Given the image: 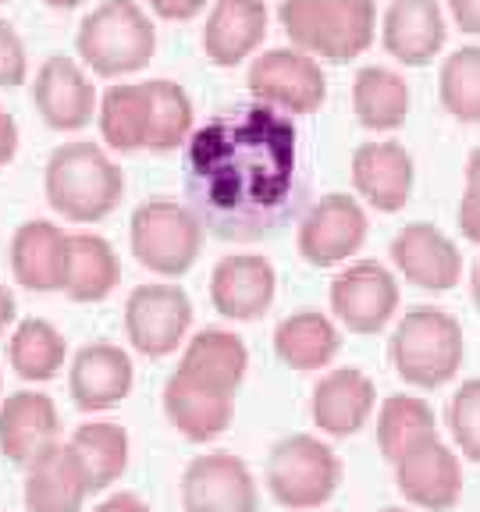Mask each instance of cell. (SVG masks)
<instances>
[{
  "mask_svg": "<svg viewBox=\"0 0 480 512\" xmlns=\"http://www.w3.org/2000/svg\"><path fill=\"white\" fill-rule=\"evenodd\" d=\"M249 89H253L256 104H267L281 114H310L324 104L328 79L310 54L278 47L253 61Z\"/></svg>",
  "mask_w": 480,
  "mask_h": 512,
  "instance_id": "cell-8",
  "label": "cell"
},
{
  "mask_svg": "<svg viewBox=\"0 0 480 512\" xmlns=\"http://www.w3.org/2000/svg\"><path fill=\"white\" fill-rule=\"evenodd\" d=\"M381 512H402V509H381Z\"/></svg>",
  "mask_w": 480,
  "mask_h": 512,
  "instance_id": "cell-47",
  "label": "cell"
},
{
  "mask_svg": "<svg viewBox=\"0 0 480 512\" xmlns=\"http://www.w3.org/2000/svg\"><path fill=\"white\" fill-rule=\"evenodd\" d=\"M296 125L267 104L214 114L185 146V196L221 239H260L296 207Z\"/></svg>",
  "mask_w": 480,
  "mask_h": 512,
  "instance_id": "cell-1",
  "label": "cell"
},
{
  "mask_svg": "<svg viewBox=\"0 0 480 512\" xmlns=\"http://www.w3.org/2000/svg\"><path fill=\"white\" fill-rule=\"evenodd\" d=\"M267 32L264 0H217L203 29V50L217 68L246 61Z\"/></svg>",
  "mask_w": 480,
  "mask_h": 512,
  "instance_id": "cell-24",
  "label": "cell"
},
{
  "mask_svg": "<svg viewBox=\"0 0 480 512\" xmlns=\"http://www.w3.org/2000/svg\"><path fill=\"white\" fill-rule=\"evenodd\" d=\"M274 267L264 256L239 253L224 256L210 274V299L214 310L228 320H256L264 317L274 303Z\"/></svg>",
  "mask_w": 480,
  "mask_h": 512,
  "instance_id": "cell-17",
  "label": "cell"
},
{
  "mask_svg": "<svg viewBox=\"0 0 480 512\" xmlns=\"http://www.w3.org/2000/svg\"><path fill=\"white\" fill-rule=\"evenodd\" d=\"M367 242V214L345 192H328L299 228V253L313 267H335Z\"/></svg>",
  "mask_w": 480,
  "mask_h": 512,
  "instance_id": "cell-11",
  "label": "cell"
},
{
  "mask_svg": "<svg viewBox=\"0 0 480 512\" xmlns=\"http://www.w3.org/2000/svg\"><path fill=\"white\" fill-rule=\"evenodd\" d=\"M146 4H150L153 15L168 18V22H189V18L200 15L207 0H146Z\"/></svg>",
  "mask_w": 480,
  "mask_h": 512,
  "instance_id": "cell-39",
  "label": "cell"
},
{
  "mask_svg": "<svg viewBox=\"0 0 480 512\" xmlns=\"http://www.w3.org/2000/svg\"><path fill=\"white\" fill-rule=\"evenodd\" d=\"M0 384H4V377H0Z\"/></svg>",
  "mask_w": 480,
  "mask_h": 512,
  "instance_id": "cell-48",
  "label": "cell"
},
{
  "mask_svg": "<svg viewBox=\"0 0 480 512\" xmlns=\"http://www.w3.org/2000/svg\"><path fill=\"white\" fill-rule=\"evenodd\" d=\"M256 480L232 452L192 459L182 477L185 512H256Z\"/></svg>",
  "mask_w": 480,
  "mask_h": 512,
  "instance_id": "cell-12",
  "label": "cell"
},
{
  "mask_svg": "<svg viewBox=\"0 0 480 512\" xmlns=\"http://www.w3.org/2000/svg\"><path fill=\"white\" fill-rule=\"evenodd\" d=\"M89 495L86 473L75 463L72 448L54 445L36 463L25 466V509L29 512H82Z\"/></svg>",
  "mask_w": 480,
  "mask_h": 512,
  "instance_id": "cell-23",
  "label": "cell"
},
{
  "mask_svg": "<svg viewBox=\"0 0 480 512\" xmlns=\"http://www.w3.org/2000/svg\"><path fill=\"white\" fill-rule=\"evenodd\" d=\"M473 303H477V310H480V264L473 267Z\"/></svg>",
  "mask_w": 480,
  "mask_h": 512,
  "instance_id": "cell-46",
  "label": "cell"
},
{
  "mask_svg": "<svg viewBox=\"0 0 480 512\" xmlns=\"http://www.w3.org/2000/svg\"><path fill=\"white\" fill-rule=\"evenodd\" d=\"M448 424L456 434V445L463 456L480 463V381H466L448 406Z\"/></svg>",
  "mask_w": 480,
  "mask_h": 512,
  "instance_id": "cell-36",
  "label": "cell"
},
{
  "mask_svg": "<svg viewBox=\"0 0 480 512\" xmlns=\"http://www.w3.org/2000/svg\"><path fill=\"white\" fill-rule=\"evenodd\" d=\"M384 47L409 68L427 64L445 47V18L438 0H395L384 15Z\"/></svg>",
  "mask_w": 480,
  "mask_h": 512,
  "instance_id": "cell-25",
  "label": "cell"
},
{
  "mask_svg": "<svg viewBox=\"0 0 480 512\" xmlns=\"http://www.w3.org/2000/svg\"><path fill=\"white\" fill-rule=\"evenodd\" d=\"M143 86H146V100H150V136H146V146L164 153L189 143L192 136L189 93L171 79H150Z\"/></svg>",
  "mask_w": 480,
  "mask_h": 512,
  "instance_id": "cell-33",
  "label": "cell"
},
{
  "mask_svg": "<svg viewBox=\"0 0 480 512\" xmlns=\"http://www.w3.org/2000/svg\"><path fill=\"white\" fill-rule=\"evenodd\" d=\"M0 4H4V0H0Z\"/></svg>",
  "mask_w": 480,
  "mask_h": 512,
  "instance_id": "cell-49",
  "label": "cell"
},
{
  "mask_svg": "<svg viewBox=\"0 0 480 512\" xmlns=\"http://www.w3.org/2000/svg\"><path fill=\"white\" fill-rule=\"evenodd\" d=\"M164 413L189 441H210L232 424L235 392H224L214 384H203L189 374H178L164 388Z\"/></svg>",
  "mask_w": 480,
  "mask_h": 512,
  "instance_id": "cell-18",
  "label": "cell"
},
{
  "mask_svg": "<svg viewBox=\"0 0 480 512\" xmlns=\"http://www.w3.org/2000/svg\"><path fill=\"white\" fill-rule=\"evenodd\" d=\"M441 104L452 118L480 121V47H463L441 64Z\"/></svg>",
  "mask_w": 480,
  "mask_h": 512,
  "instance_id": "cell-35",
  "label": "cell"
},
{
  "mask_svg": "<svg viewBox=\"0 0 480 512\" xmlns=\"http://www.w3.org/2000/svg\"><path fill=\"white\" fill-rule=\"evenodd\" d=\"M459 228L470 242H480V182H466L463 203H459Z\"/></svg>",
  "mask_w": 480,
  "mask_h": 512,
  "instance_id": "cell-38",
  "label": "cell"
},
{
  "mask_svg": "<svg viewBox=\"0 0 480 512\" xmlns=\"http://www.w3.org/2000/svg\"><path fill=\"white\" fill-rule=\"evenodd\" d=\"M466 182H480V146L466 160Z\"/></svg>",
  "mask_w": 480,
  "mask_h": 512,
  "instance_id": "cell-44",
  "label": "cell"
},
{
  "mask_svg": "<svg viewBox=\"0 0 480 512\" xmlns=\"http://www.w3.org/2000/svg\"><path fill=\"white\" fill-rule=\"evenodd\" d=\"M281 25L303 54L345 64L374 43V0H285Z\"/></svg>",
  "mask_w": 480,
  "mask_h": 512,
  "instance_id": "cell-3",
  "label": "cell"
},
{
  "mask_svg": "<svg viewBox=\"0 0 480 512\" xmlns=\"http://www.w3.org/2000/svg\"><path fill=\"white\" fill-rule=\"evenodd\" d=\"M68 232L54 221H25L11 239V274L29 292H57L64 281Z\"/></svg>",
  "mask_w": 480,
  "mask_h": 512,
  "instance_id": "cell-22",
  "label": "cell"
},
{
  "mask_svg": "<svg viewBox=\"0 0 480 512\" xmlns=\"http://www.w3.org/2000/svg\"><path fill=\"white\" fill-rule=\"evenodd\" d=\"M32 100L54 132H79L96 118V86L75 57H47L32 82Z\"/></svg>",
  "mask_w": 480,
  "mask_h": 512,
  "instance_id": "cell-13",
  "label": "cell"
},
{
  "mask_svg": "<svg viewBox=\"0 0 480 512\" xmlns=\"http://www.w3.org/2000/svg\"><path fill=\"white\" fill-rule=\"evenodd\" d=\"M424 438H438L434 413L427 409V402L413 399V395H392L384 402L381 416H377V445H381V456L388 463H395L409 445Z\"/></svg>",
  "mask_w": 480,
  "mask_h": 512,
  "instance_id": "cell-34",
  "label": "cell"
},
{
  "mask_svg": "<svg viewBox=\"0 0 480 512\" xmlns=\"http://www.w3.org/2000/svg\"><path fill=\"white\" fill-rule=\"evenodd\" d=\"M64 445L72 448L75 463L86 473L89 495L111 488L114 480H121V473L128 470V434L118 424L96 420V424L79 427Z\"/></svg>",
  "mask_w": 480,
  "mask_h": 512,
  "instance_id": "cell-29",
  "label": "cell"
},
{
  "mask_svg": "<svg viewBox=\"0 0 480 512\" xmlns=\"http://www.w3.org/2000/svg\"><path fill=\"white\" fill-rule=\"evenodd\" d=\"M61 445V413L47 392H15L0 402V452L8 463L29 466Z\"/></svg>",
  "mask_w": 480,
  "mask_h": 512,
  "instance_id": "cell-14",
  "label": "cell"
},
{
  "mask_svg": "<svg viewBox=\"0 0 480 512\" xmlns=\"http://www.w3.org/2000/svg\"><path fill=\"white\" fill-rule=\"evenodd\" d=\"M68 360V342L50 320L29 317L11 331L8 342V363L22 381H50Z\"/></svg>",
  "mask_w": 480,
  "mask_h": 512,
  "instance_id": "cell-32",
  "label": "cell"
},
{
  "mask_svg": "<svg viewBox=\"0 0 480 512\" xmlns=\"http://www.w3.org/2000/svg\"><path fill=\"white\" fill-rule=\"evenodd\" d=\"M352 111L370 132H392L406 121L409 111V89L392 68L370 64L352 82Z\"/></svg>",
  "mask_w": 480,
  "mask_h": 512,
  "instance_id": "cell-30",
  "label": "cell"
},
{
  "mask_svg": "<svg viewBox=\"0 0 480 512\" xmlns=\"http://www.w3.org/2000/svg\"><path fill=\"white\" fill-rule=\"evenodd\" d=\"M43 4H50V8H61V11H72V8H79V4H86V0H43Z\"/></svg>",
  "mask_w": 480,
  "mask_h": 512,
  "instance_id": "cell-45",
  "label": "cell"
},
{
  "mask_svg": "<svg viewBox=\"0 0 480 512\" xmlns=\"http://www.w3.org/2000/svg\"><path fill=\"white\" fill-rule=\"evenodd\" d=\"M452 18L463 32H480V0H448Z\"/></svg>",
  "mask_w": 480,
  "mask_h": 512,
  "instance_id": "cell-41",
  "label": "cell"
},
{
  "mask_svg": "<svg viewBox=\"0 0 480 512\" xmlns=\"http://www.w3.org/2000/svg\"><path fill=\"white\" fill-rule=\"evenodd\" d=\"M249 367V352L246 342L232 331H200L192 338L189 349H185L182 363H178V374H189L203 384H214L224 392H235L246 377Z\"/></svg>",
  "mask_w": 480,
  "mask_h": 512,
  "instance_id": "cell-28",
  "label": "cell"
},
{
  "mask_svg": "<svg viewBox=\"0 0 480 512\" xmlns=\"http://www.w3.org/2000/svg\"><path fill=\"white\" fill-rule=\"evenodd\" d=\"M338 335L335 320L317 310H299L288 320H281L274 331V352L278 360L292 370H320L338 356Z\"/></svg>",
  "mask_w": 480,
  "mask_h": 512,
  "instance_id": "cell-27",
  "label": "cell"
},
{
  "mask_svg": "<svg viewBox=\"0 0 480 512\" xmlns=\"http://www.w3.org/2000/svg\"><path fill=\"white\" fill-rule=\"evenodd\" d=\"M93 512H150V505L139 495H132V491H118V495L104 498Z\"/></svg>",
  "mask_w": 480,
  "mask_h": 512,
  "instance_id": "cell-42",
  "label": "cell"
},
{
  "mask_svg": "<svg viewBox=\"0 0 480 512\" xmlns=\"http://www.w3.org/2000/svg\"><path fill=\"white\" fill-rule=\"evenodd\" d=\"M392 363L416 388H441L463 363V328L438 306H413L392 338Z\"/></svg>",
  "mask_w": 480,
  "mask_h": 512,
  "instance_id": "cell-5",
  "label": "cell"
},
{
  "mask_svg": "<svg viewBox=\"0 0 480 512\" xmlns=\"http://www.w3.org/2000/svg\"><path fill=\"white\" fill-rule=\"evenodd\" d=\"M132 356L121 345L93 342L72 356L68 367V392L82 413H104L118 402L128 399L132 392Z\"/></svg>",
  "mask_w": 480,
  "mask_h": 512,
  "instance_id": "cell-15",
  "label": "cell"
},
{
  "mask_svg": "<svg viewBox=\"0 0 480 512\" xmlns=\"http://www.w3.org/2000/svg\"><path fill=\"white\" fill-rule=\"evenodd\" d=\"M18 153V125L4 107H0V168H8Z\"/></svg>",
  "mask_w": 480,
  "mask_h": 512,
  "instance_id": "cell-40",
  "label": "cell"
},
{
  "mask_svg": "<svg viewBox=\"0 0 480 512\" xmlns=\"http://www.w3.org/2000/svg\"><path fill=\"white\" fill-rule=\"evenodd\" d=\"M75 50L89 72L118 79L150 64L157 50V29L136 0H100L82 18Z\"/></svg>",
  "mask_w": 480,
  "mask_h": 512,
  "instance_id": "cell-4",
  "label": "cell"
},
{
  "mask_svg": "<svg viewBox=\"0 0 480 512\" xmlns=\"http://www.w3.org/2000/svg\"><path fill=\"white\" fill-rule=\"evenodd\" d=\"M395 477H399V488L409 502L431 512L452 509L459 502V491H463V470L438 438L409 445L395 459Z\"/></svg>",
  "mask_w": 480,
  "mask_h": 512,
  "instance_id": "cell-16",
  "label": "cell"
},
{
  "mask_svg": "<svg viewBox=\"0 0 480 512\" xmlns=\"http://www.w3.org/2000/svg\"><path fill=\"white\" fill-rule=\"evenodd\" d=\"M342 484V463L313 434H292L278 441L267 459V488L285 509H320Z\"/></svg>",
  "mask_w": 480,
  "mask_h": 512,
  "instance_id": "cell-7",
  "label": "cell"
},
{
  "mask_svg": "<svg viewBox=\"0 0 480 512\" xmlns=\"http://www.w3.org/2000/svg\"><path fill=\"white\" fill-rule=\"evenodd\" d=\"M128 242L136 260L153 274L178 278L185 274L203 249V224L196 221L185 203L175 200H146L136 207L128 224Z\"/></svg>",
  "mask_w": 480,
  "mask_h": 512,
  "instance_id": "cell-6",
  "label": "cell"
},
{
  "mask_svg": "<svg viewBox=\"0 0 480 512\" xmlns=\"http://www.w3.org/2000/svg\"><path fill=\"white\" fill-rule=\"evenodd\" d=\"M392 260L413 285L445 292L459 281L463 256L456 242H448L434 224H406L392 242Z\"/></svg>",
  "mask_w": 480,
  "mask_h": 512,
  "instance_id": "cell-19",
  "label": "cell"
},
{
  "mask_svg": "<svg viewBox=\"0 0 480 512\" xmlns=\"http://www.w3.org/2000/svg\"><path fill=\"white\" fill-rule=\"evenodd\" d=\"M18 317V303H15V292H11L8 285H0V335L15 324Z\"/></svg>",
  "mask_w": 480,
  "mask_h": 512,
  "instance_id": "cell-43",
  "label": "cell"
},
{
  "mask_svg": "<svg viewBox=\"0 0 480 512\" xmlns=\"http://www.w3.org/2000/svg\"><path fill=\"white\" fill-rule=\"evenodd\" d=\"M352 182L370 207L395 214L413 192V157L399 143H363L352 153Z\"/></svg>",
  "mask_w": 480,
  "mask_h": 512,
  "instance_id": "cell-21",
  "label": "cell"
},
{
  "mask_svg": "<svg viewBox=\"0 0 480 512\" xmlns=\"http://www.w3.org/2000/svg\"><path fill=\"white\" fill-rule=\"evenodd\" d=\"M43 192L64 221L96 224L118 210L125 178L100 143H64L43 168Z\"/></svg>",
  "mask_w": 480,
  "mask_h": 512,
  "instance_id": "cell-2",
  "label": "cell"
},
{
  "mask_svg": "<svg viewBox=\"0 0 480 512\" xmlns=\"http://www.w3.org/2000/svg\"><path fill=\"white\" fill-rule=\"evenodd\" d=\"M121 281V260L104 235L75 232L68 235L61 292L72 303H104Z\"/></svg>",
  "mask_w": 480,
  "mask_h": 512,
  "instance_id": "cell-26",
  "label": "cell"
},
{
  "mask_svg": "<svg viewBox=\"0 0 480 512\" xmlns=\"http://www.w3.org/2000/svg\"><path fill=\"white\" fill-rule=\"evenodd\" d=\"M96 125L111 150L132 153L150 136V100L146 86H111L96 104Z\"/></svg>",
  "mask_w": 480,
  "mask_h": 512,
  "instance_id": "cell-31",
  "label": "cell"
},
{
  "mask_svg": "<svg viewBox=\"0 0 480 512\" xmlns=\"http://www.w3.org/2000/svg\"><path fill=\"white\" fill-rule=\"evenodd\" d=\"M29 75V54H25V40L11 22L0 18V86L15 89Z\"/></svg>",
  "mask_w": 480,
  "mask_h": 512,
  "instance_id": "cell-37",
  "label": "cell"
},
{
  "mask_svg": "<svg viewBox=\"0 0 480 512\" xmlns=\"http://www.w3.org/2000/svg\"><path fill=\"white\" fill-rule=\"evenodd\" d=\"M331 310L356 335H377L399 310V285L388 267L360 260L331 281Z\"/></svg>",
  "mask_w": 480,
  "mask_h": 512,
  "instance_id": "cell-10",
  "label": "cell"
},
{
  "mask_svg": "<svg viewBox=\"0 0 480 512\" xmlns=\"http://www.w3.org/2000/svg\"><path fill=\"white\" fill-rule=\"evenodd\" d=\"M374 399V381L363 370H331L313 388V424L324 434H331V438H349V434H356L367 424Z\"/></svg>",
  "mask_w": 480,
  "mask_h": 512,
  "instance_id": "cell-20",
  "label": "cell"
},
{
  "mask_svg": "<svg viewBox=\"0 0 480 512\" xmlns=\"http://www.w3.org/2000/svg\"><path fill=\"white\" fill-rule=\"evenodd\" d=\"M192 303L178 285H139L125 303V331L136 352L160 360L185 342Z\"/></svg>",
  "mask_w": 480,
  "mask_h": 512,
  "instance_id": "cell-9",
  "label": "cell"
}]
</instances>
